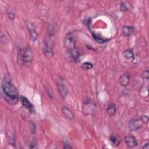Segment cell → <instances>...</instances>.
I'll return each mask as SVG.
<instances>
[{"label": "cell", "mask_w": 149, "mask_h": 149, "mask_svg": "<svg viewBox=\"0 0 149 149\" xmlns=\"http://www.w3.org/2000/svg\"><path fill=\"white\" fill-rule=\"evenodd\" d=\"M108 114L111 116H113L115 115L116 113V105L113 103L110 104L106 110Z\"/></svg>", "instance_id": "obj_14"}, {"label": "cell", "mask_w": 149, "mask_h": 149, "mask_svg": "<svg viewBox=\"0 0 149 149\" xmlns=\"http://www.w3.org/2000/svg\"><path fill=\"white\" fill-rule=\"evenodd\" d=\"M144 79H146V80H148V70H146V71H144Z\"/></svg>", "instance_id": "obj_21"}, {"label": "cell", "mask_w": 149, "mask_h": 149, "mask_svg": "<svg viewBox=\"0 0 149 149\" xmlns=\"http://www.w3.org/2000/svg\"><path fill=\"white\" fill-rule=\"evenodd\" d=\"M57 86L59 95L63 99L65 98L68 94V89L64 81L61 79H59L57 81Z\"/></svg>", "instance_id": "obj_6"}, {"label": "cell", "mask_w": 149, "mask_h": 149, "mask_svg": "<svg viewBox=\"0 0 149 149\" xmlns=\"http://www.w3.org/2000/svg\"><path fill=\"white\" fill-rule=\"evenodd\" d=\"M143 123L140 119L132 118L129 122V129L130 131H136L141 127Z\"/></svg>", "instance_id": "obj_7"}, {"label": "cell", "mask_w": 149, "mask_h": 149, "mask_svg": "<svg viewBox=\"0 0 149 149\" xmlns=\"http://www.w3.org/2000/svg\"><path fill=\"white\" fill-rule=\"evenodd\" d=\"M93 36L94 38V40L97 41V42L98 43H100V44H102V43H104V42H106L107 41H108V40H107V39H103V38H101L99 37H97L96 35H95L94 34H93Z\"/></svg>", "instance_id": "obj_19"}, {"label": "cell", "mask_w": 149, "mask_h": 149, "mask_svg": "<svg viewBox=\"0 0 149 149\" xmlns=\"http://www.w3.org/2000/svg\"><path fill=\"white\" fill-rule=\"evenodd\" d=\"M130 6L129 4L127 3V2H122L120 4V10L122 11H123V12L127 11L130 9Z\"/></svg>", "instance_id": "obj_18"}, {"label": "cell", "mask_w": 149, "mask_h": 149, "mask_svg": "<svg viewBox=\"0 0 149 149\" xmlns=\"http://www.w3.org/2000/svg\"><path fill=\"white\" fill-rule=\"evenodd\" d=\"M33 54L31 49L29 47L20 48L18 51V61L20 63L24 64L32 61Z\"/></svg>", "instance_id": "obj_2"}, {"label": "cell", "mask_w": 149, "mask_h": 149, "mask_svg": "<svg viewBox=\"0 0 149 149\" xmlns=\"http://www.w3.org/2000/svg\"><path fill=\"white\" fill-rule=\"evenodd\" d=\"M2 95L3 99L10 105H16L18 102V91L15 86L8 80L4 79L1 84Z\"/></svg>", "instance_id": "obj_1"}, {"label": "cell", "mask_w": 149, "mask_h": 149, "mask_svg": "<svg viewBox=\"0 0 149 149\" xmlns=\"http://www.w3.org/2000/svg\"><path fill=\"white\" fill-rule=\"evenodd\" d=\"M93 67V65L91 62H86L81 64V68L84 70H89Z\"/></svg>", "instance_id": "obj_17"}, {"label": "cell", "mask_w": 149, "mask_h": 149, "mask_svg": "<svg viewBox=\"0 0 149 149\" xmlns=\"http://www.w3.org/2000/svg\"><path fill=\"white\" fill-rule=\"evenodd\" d=\"M124 140L127 146L130 148H133L137 146V141L136 139L132 135L125 136L124 137Z\"/></svg>", "instance_id": "obj_9"}, {"label": "cell", "mask_w": 149, "mask_h": 149, "mask_svg": "<svg viewBox=\"0 0 149 149\" xmlns=\"http://www.w3.org/2000/svg\"><path fill=\"white\" fill-rule=\"evenodd\" d=\"M123 56L127 60H131L134 58V53L131 49H126L125 50L122 52Z\"/></svg>", "instance_id": "obj_15"}, {"label": "cell", "mask_w": 149, "mask_h": 149, "mask_svg": "<svg viewBox=\"0 0 149 149\" xmlns=\"http://www.w3.org/2000/svg\"><path fill=\"white\" fill-rule=\"evenodd\" d=\"M140 120L143 123H148V117L147 115H141V118H140Z\"/></svg>", "instance_id": "obj_20"}, {"label": "cell", "mask_w": 149, "mask_h": 149, "mask_svg": "<svg viewBox=\"0 0 149 149\" xmlns=\"http://www.w3.org/2000/svg\"><path fill=\"white\" fill-rule=\"evenodd\" d=\"M71 59L74 62H77L80 59L81 54L78 48H74V49L69 51Z\"/></svg>", "instance_id": "obj_12"}, {"label": "cell", "mask_w": 149, "mask_h": 149, "mask_svg": "<svg viewBox=\"0 0 149 149\" xmlns=\"http://www.w3.org/2000/svg\"><path fill=\"white\" fill-rule=\"evenodd\" d=\"M25 24H26V27L27 28V30L29 31V34H30L31 40L33 41H35L37 39L38 34L37 33V31H36V29L34 24L32 22L27 20L26 21Z\"/></svg>", "instance_id": "obj_5"}, {"label": "cell", "mask_w": 149, "mask_h": 149, "mask_svg": "<svg viewBox=\"0 0 149 149\" xmlns=\"http://www.w3.org/2000/svg\"><path fill=\"white\" fill-rule=\"evenodd\" d=\"M20 100L23 107H24L26 109H27L31 113L34 112L35 111H34V108L33 105L30 102V101L26 97L20 96Z\"/></svg>", "instance_id": "obj_8"}, {"label": "cell", "mask_w": 149, "mask_h": 149, "mask_svg": "<svg viewBox=\"0 0 149 149\" xmlns=\"http://www.w3.org/2000/svg\"><path fill=\"white\" fill-rule=\"evenodd\" d=\"M62 113L64 115V116L65 118H66L67 119H68L69 120H73L74 119V116L73 112L67 107L63 106L62 108Z\"/></svg>", "instance_id": "obj_13"}, {"label": "cell", "mask_w": 149, "mask_h": 149, "mask_svg": "<svg viewBox=\"0 0 149 149\" xmlns=\"http://www.w3.org/2000/svg\"><path fill=\"white\" fill-rule=\"evenodd\" d=\"M149 148V146H148V143L147 142L146 143L144 144V145L143 146V148H146V149H148Z\"/></svg>", "instance_id": "obj_23"}, {"label": "cell", "mask_w": 149, "mask_h": 149, "mask_svg": "<svg viewBox=\"0 0 149 149\" xmlns=\"http://www.w3.org/2000/svg\"><path fill=\"white\" fill-rule=\"evenodd\" d=\"M130 79V76L129 73L127 72L124 73L120 76L119 79V84H120V86L123 87H126L129 84Z\"/></svg>", "instance_id": "obj_10"}, {"label": "cell", "mask_w": 149, "mask_h": 149, "mask_svg": "<svg viewBox=\"0 0 149 149\" xmlns=\"http://www.w3.org/2000/svg\"><path fill=\"white\" fill-rule=\"evenodd\" d=\"M134 32V27L129 26H125L122 28L121 35L123 37H128Z\"/></svg>", "instance_id": "obj_11"}, {"label": "cell", "mask_w": 149, "mask_h": 149, "mask_svg": "<svg viewBox=\"0 0 149 149\" xmlns=\"http://www.w3.org/2000/svg\"><path fill=\"white\" fill-rule=\"evenodd\" d=\"M8 15L9 16V17L10 19H13L15 18V14L11 13V12H9L8 13Z\"/></svg>", "instance_id": "obj_22"}, {"label": "cell", "mask_w": 149, "mask_h": 149, "mask_svg": "<svg viewBox=\"0 0 149 149\" xmlns=\"http://www.w3.org/2000/svg\"><path fill=\"white\" fill-rule=\"evenodd\" d=\"M109 141H111V144L115 147L118 146L120 144V140H119L118 137L114 134H112L110 136Z\"/></svg>", "instance_id": "obj_16"}, {"label": "cell", "mask_w": 149, "mask_h": 149, "mask_svg": "<svg viewBox=\"0 0 149 149\" xmlns=\"http://www.w3.org/2000/svg\"><path fill=\"white\" fill-rule=\"evenodd\" d=\"M43 53L47 58H51L53 56V47L50 40H47L44 42Z\"/></svg>", "instance_id": "obj_4"}, {"label": "cell", "mask_w": 149, "mask_h": 149, "mask_svg": "<svg viewBox=\"0 0 149 149\" xmlns=\"http://www.w3.org/2000/svg\"><path fill=\"white\" fill-rule=\"evenodd\" d=\"M75 37L72 33H68L66 35L64 40V46L69 51L75 48Z\"/></svg>", "instance_id": "obj_3"}, {"label": "cell", "mask_w": 149, "mask_h": 149, "mask_svg": "<svg viewBox=\"0 0 149 149\" xmlns=\"http://www.w3.org/2000/svg\"><path fill=\"white\" fill-rule=\"evenodd\" d=\"M63 148H72V147L68 144H65L63 146Z\"/></svg>", "instance_id": "obj_24"}]
</instances>
